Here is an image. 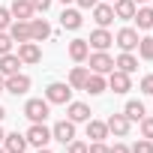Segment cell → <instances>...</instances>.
Listing matches in <instances>:
<instances>
[{
	"label": "cell",
	"instance_id": "30",
	"mask_svg": "<svg viewBox=\"0 0 153 153\" xmlns=\"http://www.w3.org/2000/svg\"><path fill=\"white\" fill-rule=\"evenodd\" d=\"M12 51V36L6 30H0V54H9Z\"/></svg>",
	"mask_w": 153,
	"mask_h": 153
},
{
	"label": "cell",
	"instance_id": "34",
	"mask_svg": "<svg viewBox=\"0 0 153 153\" xmlns=\"http://www.w3.org/2000/svg\"><path fill=\"white\" fill-rule=\"evenodd\" d=\"M141 93L153 96V75H144V78H141Z\"/></svg>",
	"mask_w": 153,
	"mask_h": 153
},
{
	"label": "cell",
	"instance_id": "9",
	"mask_svg": "<svg viewBox=\"0 0 153 153\" xmlns=\"http://www.w3.org/2000/svg\"><path fill=\"white\" fill-rule=\"evenodd\" d=\"M18 60L21 63H39L42 60V48H39V42H21L18 45Z\"/></svg>",
	"mask_w": 153,
	"mask_h": 153
},
{
	"label": "cell",
	"instance_id": "8",
	"mask_svg": "<svg viewBox=\"0 0 153 153\" xmlns=\"http://www.w3.org/2000/svg\"><path fill=\"white\" fill-rule=\"evenodd\" d=\"M105 81H108V87H111L114 93H129V90H132V81H129V75H126V72H120V69H111Z\"/></svg>",
	"mask_w": 153,
	"mask_h": 153
},
{
	"label": "cell",
	"instance_id": "37",
	"mask_svg": "<svg viewBox=\"0 0 153 153\" xmlns=\"http://www.w3.org/2000/svg\"><path fill=\"white\" fill-rule=\"evenodd\" d=\"M75 3H78V6H81V9H93V6H96V3H99V0H75Z\"/></svg>",
	"mask_w": 153,
	"mask_h": 153
},
{
	"label": "cell",
	"instance_id": "10",
	"mask_svg": "<svg viewBox=\"0 0 153 153\" xmlns=\"http://www.w3.org/2000/svg\"><path fill=\"white\" fill-rule=\"evenodd\" d=\"M114 42V36L105 30V27H99V30H93L90 33V39H87V45L93 48V51H108V45Z\"/></svg>",
	"mask_w": 153,
	"mask_h": 153
},
{
	"label": "cell",
	"instance_id": "1",
	"mask_svg": "<svg viewBox=\"0 0 153 153\" xmlns=\"http://www.w3.org/2000/svg\"><path fill=\"white\" fill-rule=\"evenodd\" d=\"M48 114H51V102H48V99H27L24 117H27L30 123H45Z\"/></svg>",
	"mask_w": 153,
	"mask_h": 153
},
{
	"label": "cell",
	"instance_id": "22",
	"mask_svg": "<svg viewBox=\"0 0 153 153\" xmlns=\"http://www.w3.org/2000/svg\"><path fill=\"white\" fill-rule=\"evenodd\" d=\"M81 21H84V18H81L78 9H66V6H63V12H60V27H66V30H78Z\"/></svg>",
	"mask_w": 153,
	"mask_h": 153
},
{
	"label": "cell",
	"instance_id": "35",
	"mask_svg": "<svg viewBox=\"0 0 153 153\" xmlns=\"http://www.w3.org/2000/svg\"><path fill=\"white\" fill-rule=\"evenodd\" d=\"M87 153H108V147H105V141H93V144H87Z\"/></svg>",
	"mask_w": 153,
	"mask_h": 153
},
{
	"label": "cell",
	"instance_id": "23",
	"mask_svg": "<svg viewBox=\"0 0 153 153\" xmlns=\"http://www.w3.org/2000/svg\"><path fill=\"white\" fill-rule=\"evenodd\" d=\"M114 69H120V72H126V75H132L135 69H138V57L132 54V51H123L117 60H114Z\"/></svg>",
	"mask_w": 153,
	"mask_h": 153
},
{
	"label": "cell",
	"instance_id": "31",
	"mask_svg": "<svg viewBox=\"0 0 153 153\" xmlns=\"http://www.w3.org/2000/svg\"><path fill=\"white\" fill-rule=\"evenodd\" d=\"M141 138H153V117H141Z\"/></svg>",
	"mask_w": 153,
	"mask_h": 153
},
{
	"label": "cell",
	"instance_id": "16",
	"mask_svg": "<svg viewBox=\"0 0 153 153\" xmlns=\"http://www.w3.org/2000/svg\"><path fill=\"white\" fill-rule=\"evenodd\" d=\"M9 36H12V42H18V45H21V42H30V21H18V18H15V21L9 24Z\"/></svg>",
	"mask_w": 153,
	"mask_h": 153
},
{
	"label": "cell",
	"instance_id": "14",
	"mask_svg": "<svg viewBox=\"0 0 153 153\" xmlns=\"http://www.w3.org/2000/svg\"><path fill=\"white\" fill-rule=\"evenodd\" d=\"M84 90H87L90 96H99V93H105V90H108L105 75H99V72H90V75H87V81H84Z\"/></svg>",
	"mask_w": 153,
	"mask_h": 153
},
{
	"label": "cell",
	"instance_id": "20",
	"mask_svg": "<svg viewBox=\"0 0 153 153\" xmlns=\"http://www.w3.org/2000/svg\"><path fill=\"white\" fill-rule=\"evenodd\" d=\"M93 21H96L99 27H108V24L114 21V9H111V3H96V6H93Z\"/></svg>",
	"mask_w": 153,
	"mask_h": 153
},
{
	"label": "cell",
	"instance_id": "24",
	"mask_svg": "<svg viewBox=\"0 0 153 153\" xmlns=\"http://www.w3.org/2000/svg\"><path fill=\"white\" fill-rule=\"evenodd\" d=\"M87 75H90V69H87V66H75V69L69 72V81H66V84H69L72 90H84Z\"/></svg>",
	"mask_w": 153,
	"mask_h": 153
},
{
	"label": "cell",
	"instance_id": "32",
	"mask_svg": "<svg viewBox=\"0 0 153 153\" xmlns=\"http://www.w3.org/2000/svg\"><path fill=\"white\" fill-rule=\"evenodd\" d=\"M9 24H12V12L6 6H0V30H9Z\"/></svg>",
	"mask_w": 153,
	"mask_h": 153
},
{
	"label": "cell",
	"instance_id": "33",
	"mask_svg": "<svg viewBox=\"0 0 153 153\" xmlns=\"http://www.w3.org/2000/svg\"><path fill=\"white\" fill-rule=\"evenodd\" d=\"M66 153H87V144H84V141H75V138H72V141L66 144Z\"/></svg>",
	"mask_w": 153,
	"mask_h": 153
},
{
	"label": "cell",
	"instance_id": "27",
	"mask_svg": "<svg viewBox=\"0 0 153 153\" xmlns=\"http://www.w3.org/2000/svg\"><path fill=\"white\" fill-rule=\"evenodd\" d=\"M123 114H126V117H129V123H132V120H141V117L147 114V108H144L141 102L129 99V102H126V108H123Z\"/></svg>",
	"mask_w": 153,
	"mask_h": 153
},
{
	"label": "cell",
	"instance_id": "12",
	"mask_svg": "<svg viewBox=\"0 0 153 153\" xmlns=\"http://www.w3.org/2000/svg\"><path fill=\"white\" fill-rule=\"evenodd\" d=\"M51 36V24L45 18H30V39L33 42H45Z\"/></svg>",
	"mask_w": 153,
	"mask_h": 153
},
{
	"label": "cell",
	"instance_id": "19",
	"mask_svg": "<svg viewBox=\"0 0 153 153\" xmlns=\"http://www.w3.org/2000/svg\"><path fill=\"white\" fill-rule=\"evenodd\" d=\"M66 114H69L72 123H87V120H90V108H87L84 102H69V105H66Z\"/></svg>",
	"mask_w": 153,
	"mask_h": 153
},
{
	"label": "cell",
	"instance_id": "40",
	"mask_svg": "<svg viewBox=\"0 0 153 153\" xmlns=\"http://www.w3.org/2000/svg\"><path fill=\"white\" fill-rule=\"evenodd\" d=\"M3 90H6V87H3V75H0V93H3Z\"/></svg>",
	"mask_w": 153,
	"mask_h": 153
},
{
	"label": "cell",
	"instance_id": "45",
	"mask_svg": "<svg viewBox=\"0 0 153 153\" xmlns=\"http://www.w3.org/2000/svg\"><path fill=\"white\" fill-rule=\"evenodd\" d=\"M0 153H6V150H3V144H0Z\"/></svg>",
	"mask_w": 153,
	"mask_h": 153
},
{
	"label": "cell",
	"instance_id": "39",
	"mask_svg": "<svg viewBox=\"0 0 153 153\" xmlns=\"http://www.w3.org/2000/svg\"><path fill=\"white\" fill-rule=\"evenodd\" d=\"M3 117H6V108H3V105H0V120H3Z\"/></svg>",
	"mask_w": 153,
	"mask_h": 153
},
{
	"label": "cell",
	"instance_id": "42",
	"mask_svg": "<svg viewBox=\"0 0 153 153\" xmlns=\"http://www.w3.org/2000/svg\"><path fill=\"white\" fill-rule=\"evenodd\" d=\"M39 153H51V150H48V147H39Z\"/></svg>",
	"mask_w": 153,
	"mask_h": 153
},
{
	"label": "cell",
	"instance_id": "26",
	"mask_svg": "<svg viewBox=\"0 0 153 153\" xmlns=\"http://www.w3.org/2000/svg\"><path fill=\"white\" fill-rule=\"evenodd\" d=\"M132 21L138 24V30H153V9H150V6L135 9V18H132Z\"/></svg>",
	"mask_w": 153,
	"mask_h": 153
},
{
	"label": "cell",
	"instance_id": "25",
	"mask_svg": "<svg viewBox=\"0 0 153 153\" xmlns=\"http://www.w3.org/2000/svg\"><path fill=\"white\" fill-rule=\"evenodd\" d=\"M87 138H90V141H105V138H108V126H105L102 120H93V117H90V120H87Z\"/></svg>",
	"mask_w": 153,
	"mask_h": 153
},
{
	"label": "cell",
	"instance_id": "21",
	"mask_svg": "<svg viewBox=\"0 0 153 153\" xmlns=\"http://www.w3.org/2000/svg\"><path fill=\"white\" fill-rule=\"evenodd\" d=\"M87 54H90L87 39H72V42H69V57H72L75 63H84V60H87Z\"/></svg>",
	"mask_w": 153,
	"mask_h": 153
},
{
	"label": "cell",
	"instance_id": "7",
	"mask_svg": "<svg viewBox=\"0 0 153 153\" xmlns=\"http://www.w3.org/2000/svg\"><path fill=\"white\" fill-rule=\"evenodd\" d=\"M51 138L60 141V144H69V141L75 138V123H72V120H57V123L51 126Z\"/></svg>",
	"mask_w": 153,
	"mask_h": 153
},
{
	"label": "cell",
	"instance_id": "18",
	"mask_svg": "<svg viewBox=\"0 0 153 153\" xmlns=\"http://www.w3.org/2000/svg\"><path fill=\"white\" fill-rule=\"evenodd\" d=\"M21 66L24 63L18 60V54H12V51L9 54H0V75H3V78H6V75H15Z\"/></svg>",
	"mask_w": 153,
	"mask_h": 153
},
{
	"label": "cell",
	"instance_id": "38",
	"mask_svg": "<svg viewBox=\"0 0 153 153\" xmlns=\"http://www.w3.org/2000/svg\"><path fill=\"white\" fill-rule=\"evenodd\" d=\"M108 153H129V147L126 144H114V147H108Z\"/></svg>",
	"mask_w": 153,
	"mask_h": 153
},
{
	"label": "cell",
	"instance_id": "46",
	"mask_svg": "<svg viewBox=\"0 0 153 153\" xmlns=\"http://www.w3.org/2000/svg\"><path fill=\"white\" fill-rule=\"evenodd\" d=\"M111 3H114V0H111Z\"/></svg>",
	"mask_w": 153,
	"mask_h": 153
},
{
	"label": "cell",
	"instance_id": "28",
	"mask_svg": "<svg viewBox=\"0 0 153 153\" xmlns=\"http://www.w3.org/2000/svg\"><path fill=\"white\" fill-rule=\"evenodd\" d=\"M138 54H141V60H153V36L138 39Z\"/></svg>",
	"mask_w": 153,
	"mask_h": 153
},
{
	"label": "cell",
	"instance_id": "4",
	"mask_svg": "<svg viewBox=\"0 0 153 153\" xmlns=\"http://www.w3.org/2000/svg\"><path fill=\"white\" fill-rule=\"evenodd\" d=\"M24 138H27V144H33V147H48L51 129H48L45 123H30V129L24 132Z\"/></svg>",
	"mask_w": 153,
	"mask_h": 153
},
{
	"label": "cell",
	"instance_id": "43",
	"mask_svg": "<svg viewBox=\"0 0 153 153\" xmlns=\"http://www.w3.org/2000/svg\"><path fill=\"white\" fill-rule=\"evenodd\" d=\"M60 3H63V6H66V3H75V0H60Z\"/></svg>",
	"mask_w": 153,
	"mask_h": 153
},
{
	"label": "cell",
	"instance_id": "2",
	"mask_svg": "<svg viewBox=\"0 0 153 153\" xmlns=\"http://www.w3.org/2000/svg\"><path fill=\"white\" fill-rule=\"evenodd\" d=\"M45 99H48L51 105H69V102H72V87L63 84V81H51V84L45 87Z\"/></svg>",
	"mask_w": 153,
	"mask_h": 153
},
{
	"label": "cell",
	"instance_id": "6",
	"mask_svg": "<svg viewBox=\"0 0 153 153\" xmlns=\"http://www.w3.org/2000/svg\"><path fill=\"white\" fill-rule=\"evenodd\" d=\"M138 30L135 27H123V30H117V36H114V42L120 45V51H135L138 48Z\"/></svg>",
	"mask_w": 153,
	"mask_h": 153
},
{
	"label": "cell",
	"instance_id": "44",
	"mask_svg": "<svg viewBox=\"0 0 153 153\" xmlns=\"http://www.w3.org/2000/svg\"><path fill=\"white\" fill-rule=\"evenodd\" d=\"M135 3H141V6H144V3H147V0H135Z\"/></svg>",
	"mask_w": 153,
	"mask_h": 153
},
{
	"label": "cell",
	"instance_id": "13",
	"mask_svg": "<svg viewBox=\"0 0 153 153\" xmlns=\"http://www.w3.org/2000/svg\"><path fill=\"white\" fill-rule=\"evenodd\" d=\"M105 126H108V132H114L117 138L129 135V117H126V114H111V117L105 120Z\"/></svg>",
	"mask_w": 153,
	"mask_h": 153
},
{
	"label": "cell",
	"instance_id": "29",
	"mask_svg": "<svg viewBox=\"0 0 153 153\" xmlns=\"http://www.w3.org/2000/svg\"><path fill=\"white\" fill-rule=\"evenodd\" d=\"M129 153H153V141H150V138H138Z\"/></svg>",
	"mask_w": 153,
	"mask_h": 153
},
{
	"label": "cell",
	"instance_id": "5",
	"mask_svg": "<svg viewBox=\"0 0 153 153\" xmlns=\"http://www.w3.org/2000/svg\"><path fill=\"white\" fill-rule=\"evenodd\" d=\"M3 87H6V93L21 96V93H27V90H30V75H24V72L6 75V78H3Z\"/></svg>",
	"mask_w": 153,
	"mask_h": 153
},
{
	"label": "cell",
	"instance_id": "17",
	"mask_svg": "<svg viewBox=\"0 0 153 153\" xmlns=\"http://www.w3.org/2000/svg\"><path fill=\"white\" fill-rule=\"evenodd\" d=\"M3 150H6V153H24V150H27V138H24L21 132H9V135L3 138Z\"/></svg>",
	"mask_w": 153,
	"mask_h": 153
},
{
	"label": "cell",
	"instance_id": "3",
	"mask_svg": "<svg viewBox=\"0 0 153 153\" xmlns=\"http://www.w3.org/2000/svg\"><path fill=\"white\" fill-rule=\"evenodd\" d=\"M87 60H90V72H99V75H108L111 69H114V57L108 54V51H93V54H87Z\"/></svg>",
	"mask_w": 153,
	"mask_h": 153
},
{
	"label": "cell",
	"instance_id": "11",
	"mask_svg": "<svg viewBox=\"0 0 153 153\" xmlns=\"http://www.w3.org/2000/svg\"><path fill=\"white\" fill-rule=\"evenodd\" d=\"M111 9H114V18L132 21V18H135V9H138V3H135V0H114V3H111Z\"/></svg>",
	"mask_w": 153,
	"mask_h": 153
},
{
	"label": "cell",
	"instance_id": "15",
	"mask_svg": "<svg viewBox=\"0 0 153 153\" xmlns=\"http://www.w3.org/2000/svg\"><path fill=\"white\" fill-rule=\"evenodd\" d=\"M9 12H12V18H18V21H30L36 9H33V3H30V0H12Z\"/></svg>",
	"mask_w": 153,
	"mask_h": 153
},
{
	"label": "cell",
	"instance_id": "41",
	"mask_svg": "<svg viewBox=\"0 0 153 153\" xmlns=\"http://www.w3.org/2000/svg\"><path fill=\"white\" fill-rule=\"evenodd\" d=\"M3 138H6V132H3V129H0V144H3Z\"/></svg>",
	"mask_w": 153,
	"mask_h": 153
},
{
	"label": "cell",
	"instance_id": "36",
	"mask_svg": "<svg viewBox=\"0 0 153 153\" xmlns=\"http://www.w3.org/2000/svg\"><path fill=\"white\" fill-rule=\"evenodd\" d=\"M30 3H33L36 12H48V9H51V0H30Z\"/></svg>",
	"mask_w": 153,
	"mask_h": 153
}]
</instances>
